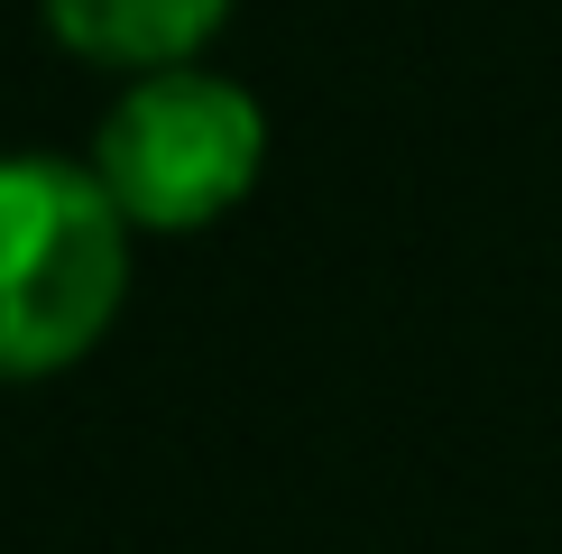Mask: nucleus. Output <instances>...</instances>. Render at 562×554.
Masks as SVG:
<instances>
[{"instance_id": "1", "label": "nucleus", "mask_w": 562, "mask_h": 554, "mask_svg": "<svg viewBox=\"0 0 562 554\" xmlns=\"http://www.w3.org/2000/svg\"><path fill=\"white\" fill-rule=\"evenodd\" d=\"M130 287V222L75 157H0V379H46L102 342Z\"/></svg>"}, {"instance_id": "2", "label": "nucleus", "mask_w": 562, "mask_h": 554, "mask_svg": "<svg viewBox=\"0 0 562 554\" xmlns=\"http://www.w3.org/2000/svg\"><path fill=\"white\" fill-rule=\"evenodd\" d=\"M268 157V121L231 75L203 65H167L138 75L111 102L102 138H92V176L121 203L130 231H203L259 185Z\"/></svg>"}, {"instance_id": "3", "label": "nucleus", "mask_w": 562, "mask_h": 554, "mask_svg": "<svg viewBox=\"0 0 562 554\" xmlns=\"http://www.w3.org/2000/svg\"><path fill=\"white\" fill-rule=\"evenodd\" d=\"M231 19V0H46V29L92 65H130V75H167L194 65V46Z\"/></svg>"}]
</instances>
